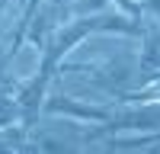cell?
I'll list each match as a JSON object with an SVG mask.
<instances>
[{"mask_svg": "<svg viewBox=\"0 0 160 154\" xmlns=\"http://www.w3.org/2000/svg\"><path fill=\"white\" fill-rule=\"evenodd\" d=\"M45 112L48 116H74V119H80V122H109L112 119L106 109L83 106V103H74L68 96H51V100H45Z\"/></svg>", "mask_w": 160, "mask_h": 154, "instance_id": "6da1fadb", "label": "cell"}, {"mask_svg": "<svg viewBox=\"0 0 160 154\" xmlns=\"http://www.w3.org/2000/svg\"><path fill=\"white\" fill-rule=\"evenodd\" d=\"M160 125V116H122V119H109L102 132H122V128H157Z\"/></svg>", "mask_w": 160, "mask_h": 154, "instance_id": "7a4b0ae2", "label": "cell"}, {"mask_svg": "<svg viewBox=\"0 0 160 154\" xmlns=\"http://www.w3.org/2000/svg\"><path fill=\"white\" fill-rule=\"evenodd\" d=\"M160 64V29L151 26L144 32V58H141V68H157Z\"/></svg>", "mask_w": 160, "mask_h": 154, "instance_id": "3957f363", "label": "cell"}, {"mask_svg": "<svg viewBox=\"0 0 160 154\" xmlns=\"http://www.w3.org/2000/svg\"><path fill=\"white\" fill-rule=\"evenodd\" d=\"M115 3L122 7V13H128L135 19H141V13H144V3H138V0H115Z\"/></svg>", "mask_w": 160, "mask_h": 154, "instance_id": "277c9868", "label": "cell"}, {"mask_svg": "<svg viewBox=\"0 0 160 154\" xmlns=\"http://www.w3.org/2000/svg\"><path fill=\"white\" fill-rule=\"evenodd\" d=\"M144 10H151V13L160 16V0H144Z\"/></svg>", "mask_w": 160, "mask_h": 154, "instance_id": "5b68a950", "label": "cell"}, {"mask_svg": "<svg viewBox=\"0 0 160 154\" xmlns=\"http://www.w3.org/2000/svg\"><path fill=\"white\" fill-rule=\"evenodd\" d=\"M3 7H7V0H0V13H3Z\"/></svg>", "mask_w": 160, "mask_h": 154, "instance_id": "8992f818", "label": "cell"}]
</instances>
